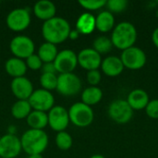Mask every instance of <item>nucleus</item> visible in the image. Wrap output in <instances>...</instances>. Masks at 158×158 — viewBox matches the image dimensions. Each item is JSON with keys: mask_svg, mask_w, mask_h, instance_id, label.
Here are the masks:
<instances>
[{"mask_svg": "<svg viewBox=\"0 0 158 158\" xmlns=\"http://www.w3.org/2000/svg\"><path fill=\"white\" fill-rule=\"evenodd\" d=\"M71 31L69 22L61 17H54L44 21L42 25V35L45 42L58 44L69 38Z\"/></svg>", "mask_w": 158, "mask_h": 158, "instance_id": "f257e3e1", "label": "nucleus"}, {"mask_svg": "<svg viewBox=\"0 0 158 158\" xmlns=\"http://www.w3.org/2000/svg\"><path fill=\"white\" fill-rule=\"evenodd\" d=\"M48 142V135L43 130L29 129L20 137L22 150L29 156L42 155L45 151Z\"/></svg>", "mask_w": 158, "mask_h": 158, "instance_id": "f03ea898", "label": "nucleus"}, {"mask_svg": "<svg viewBox=\"0 0 158 158\" xmlns=\"http://www.w3.org/2000/svg\"><path fill=\"white\" fill-rule=\"evenodd\" d=\"M110 39L115 47L123 51L134 46L137 41V30L135 26L129 21L120 22L113 29Z\"/></svg>", "mask_w": 158, "mask_h": 158, "instance_id": "7ed1b4c3", "label": "nucleus"}, {"mask_svg": "<svg viewBox=\"0 0 158 158\" xmlns=\"http://www.w3.org/2000/svg\"><path fill=\"white\" fill-rule=\"evenodd\" d=\"M68 111L69 121L76 127L85 128L90 126L94 121V114L92 107L82 102L73 104Z\"/></svg>", "mask_w": 158, "mask_h": 158, "instance_id": "20e7f679", "label": "nucleus"}, {"mask_svg": "<svg viewBox=\"0 0 158 158\" xmlns=\"http://www.w3.org/2000/svg\"><path fill=\"white\" fill-rule=\"evenodd\" d=\"M82 84L81 79L71 73L59 74L57 76V86L56 91L64 96H73L78 94L81 90Z\"/></svg>", "mask_w": 158, "mask_h": 158, "instance_id": "39448f33", "label": "nucleus"}, {"mask_svg": "<svg viewBox=\"0 0 158 158\" xmlns=\"http://www.w3.org/2000/svg\"><path fill=\"white\" fill-rule=\"evenodd\" d=\"M9 49L15 57L26 59L35 51V44L31 38L27 35H17L11 39Z\"/></svg>", "mask_w": 158, "mask_h": 158, "instance_id": "423d86ee", "label": "nucleus"}, {"mask_svg": "<svg viewBox=\"0 0 158 158\" xmlns=\"http://www.w3.org/2000/svg\"><path fill=\"white\" fill-rule=\"evenodd\" d=\"M6 23L13 31H22L31 24V13L27 7L12 9L6 16Z\"/></svg>", "mask_w": 158, "mask_h": 158, "instance_id": "0eeeda50", "label": "nucleus"}, {"mask_svg": "<svg viewBox=\"0 0 158 158\" xmlns=\"http://www.w3.org/2000/svg\"><path fill=\"white\" fill-rule=\"evenodd\" d=\"M120 59L124 68L131 70L141 69L146 64V55L144 51L137 46H131L122 51Z\"/></svg>", "mask_w": 158, "mask_h": 158, "instance_id": "6e6552de", "label": "nucleus"}, {"mask_svg": "<svg viewBox=\"0 0 158 158\" xmlns=\"http://www.w3.org/2000/svg\"><path fill=\"white\" fill-rule=\"evenodd\" d=\"M108 116L113 121L118 124H125L131 119L133 110L127 100L117 99L110 103L108 106Z\"/></svg>", "mask_w": 158, "mask_h": 158, "instance_id": "1a4fd4ad", "label": "nucleus"}, {"mask_svg": "<svg viewBox=\"0 0 158 158\" xmlns=\"http://www.w3.org/2000/svg\"><path fill=\"white\" fill-rule=\"evenodd\" d=\"M32 110L48 112L55 106V97L53 94L43 88L34 90L28 99Z\"/></svg>", "mask_w": 158, "mask_h": 158, "instance_id": "9d476101", "label": "nucleus"}, {"mask_svg": "<svg viewBox=\"0 0 158 158\" xmlns=\"http://www.w3.org/2000/svg\"><path fill=\"white\" fill-rule=\"evenodd\" d=\"M54 65L56 72L59 74L71 73L78 65L77 54L71 49H63L58 52Z\"/></svg>", "mask_w": 158, "mask_h": 158, "instance_id": "9b49d317", "label": "nucleus"}, {"mask_svg": "<svg viewBox=\"0 0 158 158\" xmlns=\"http://www.w3.org/2000/svg\"><path fill=\"white\" fill-rule=\"evenodd\" d=\"M48 125L56 131H64L69 124V111L62 106H54L47 113Z\"/></svg>", "mask_w": 158, "mask_h": 158, "instance_id": "f8f14e48", "label": "nucleus"}, {"mask_svg": "<svg viewBox=\"0 0 158 158\" xmlns=\"http://www.w3.org/2000/svg\"><path fill=\"white\" fill-rule=\"evenodd\" d=\"M22 151L20 138L17 135L5 134L0 138V157L16 158Z\"/></svg>", "mask_w": 158, "mask_h": 158, "instance_id": "ddd939ff", "label": "nucleus"}, {"mask_svg": "<svg viewBox=\"0 0 158 158\" xmlns=\"http://www.w3.org/2000/svg\"><path fill=\"white\" fill-rule=\"evenodd\" d=\"M77 57L78 64L88 71L98 69L101 67V55L93 48H84L81 50L77 55Z\"/></svg>", "mask_w": 158, "mask_h": 158, "instance_id": "4468645a", "label": "nucleus"}, {"mask_svg": "<svg viewBox=\"0 0 158 158\" xmlns=\"http://www.w3.org/2000/svg\"><path fill=\"white\" fill-rule=\"evenodd\" d=\"M10 89L18 100H28L34 91L33 84L25 76L14 78L10 83Z\"/></svg>", "mask_w": 158, "mask_h": 158, "instance_id": "2eb2a0df", "label": "nucleus"}, {"mask_svg": "<svg viewBox=\"0 0 158 158\" xmlns=\"http://www.w3.org/2000/svg\"><path fill=\"white\" fill-rule=\"evenodd\" d=\"M32 10L35 17L44 21H46L56 17V5L50 0L37 1L33 6Z\"/></svg>", "mask_w": 158, "mask_h": 158, "instance_id": "dca6fc26", "label": "nucleus"}, {"mask_svg": "<svg viewBox=\"0 0 158 158\" xmlns=\"http://www.w3.org/2000/svg\"><path fill=\"white\" fill-rule=\"evenodd\" d=\"M101 69L104 74L108 77H117L120 75L124 69L123 63L120 57L116 56H109L102 60Z\"/></svg>", "mask_w": 158, "mask_h": 158, "instance_id": "f3484780", "label": "nucleus"}, {"mask_svg": "<svg viewBox=\"0 0 158 158\" xmlns=\"http://www.w3.org/2000/svg\"><path fill=\"white\" fill-rule=\"evenodd\" d=\"M127 102L132 110L145 109L149 103V95L143 89H134L129 94Z\"/></svg>", "mask_w": 158, "mask_h": 158, "instance_id": "a211bd4d", "label": "nucleus"}, {"mask_svg": "<svg viewBox=\"0 0 158 158\" xmlns=\"http://www.w3.org/2000/svg\"><path fill=\"white\" fill-rule=\"evenodd\" d=\"M5 69L6 72L14 79V78H19L25 76L28 68L23 59L13 56L6 61Z\"/></svg>", "mask_w": 158, "mask_h": 158, "instance_id": "6ab92c4d", "label": "nucleus"}, {"mask_svg": "<svg viewBox=\"0 0 158 158\" xmlns=\"http://www.w3.org/2000/svg\"><path fill=\"white\" fill-rule=\"evenodd\" d=\"M95 29V17L90 12H84L78 18L76 30L81 34H91Z\"/></svg>", "mask_w": 158, "mask_h": 158, "instance_id": "aec40b11", "label": "nucleus"}, {"mask_svg": "<svg viewBox=\"0 0 158 158\" xmlns=\"http://www.w3.org/2000/svg\"><path fill=\"white\" fill-rule=\"evenodd\" d=\"M95 28L101 32H108L115 28V17L108 10L100 12L95 18Z\"/></svg>", "mask_w": 158, "mask_h": 158, "instance_id": "412c9836", "label": "nucleus"}, {"mask_svg": "<svg viewBox=\"0 0 158 158\" xmlns=\"http://www.w3.org/2000/svg\"><path fill=\"white\" fill-rule=\"evenodd\" d=\"M26 122L30 129L43 130L48 125V117L46 112L32 110L26 118Z\"/></svg>", "mask_w": 158, "mask_h": 158, "instance_id": "4be33fe9", "label": "nucleus"}, {"mask_svg": "<svg viewBox=\"0 0 158 158\" xmlns=\"http://www.w3.org/2000/svg\"><path fill=\"white\" fill-rule=\"evenodd\" d=\"M103 98V92L97 86H89L81 93V102L89 106L97 105Z\"/></svg>", "mask_w": 158, "mask_h": 158, "instance_id": "5701e85b", "label": "nucleus"}, {"mask_svg": "<svg viewBox=\"0 0 158 158\" xmlns=\"http://www.w3.org/2000/svg\"><path fill=\"white\" fill-rule=\"evenodd\" d=\"M58 54V50L56 44H53L48 42L43 43L37 51V56L43 61V63H50L54 62L56 56Z\"/></svg>", "mask_w": 158, "mask_h": 158, "instance_id": "b1692460", "label": "nucleus"}, {"mask_svg": "<svg viewBox=\"0 0 158 158\" xmlns=\"http://www.w3.org/2000/svg\"><path fill=\"white\" fill-rule=\"evenodd\" d=\"M32 108L28 100H17L11 106L10 112L16 119H26Z\"/></svg>", "mask_w": 158, "mask_h": 158, "instance_id": "393cba45", "label": "nucleus"}, {"mask_svg": "<svg viewBox=\"0 0 158 158\" xmlns=\"http://www.w3.org/2000/svg\"><path fill=\"white\" fill-rule=\"evenodd\" d=\"M55 142H56V147L62 151L69 150L73 144V139H72L71 135L69 132H67L66 131L57 132L56 135Z\"/></svg>", "mask_w": 158, "mask_h": 158, "instance_id": "a878e982", "label": "nucleus"}, {"mask_svg": "<svg viewBox=\"0 0 158 158\" xmlns=\"http://www.w3.org/2000/svg\"><path fill=\"white\" fill-rule=\"evenodd\" d=\"M113 44L111 39L107 38L106 36H98L93 43V49H94L100 55L106 54L112 49Z\"/></svg>", "mask_w": 158, "mask_h": 158, "instance_id": "bb28decb", "label": "nucleus"}, {"mask_svg": "<svg viewBox=\"0 0 158 158\" xmlns=\"http://www.w3.org/2000/svg\"><path fill=\"white\" fill-rule=\"evenodd\" d=\"M40 84L43 89L52 92L56 90L57 86V75L54 73H42L40 77Z\"/></svg>", "mask_w": 158, "mask_h": 158, "instance_id": "cd10ccee", "label": "nucleus"}, {"mask_svg": "<svg viewBox=\"0 0 158 158\" xmlns=\"http://www.w3.org/2000/svg\"><path fill=\"white\" fill-rule=\"evenodd\" d=\"M79 4L86 10L94 11L102 8L106 5V0H80Z\"/></svg>", "mask_w": 158, "mask_h": 158, "instance_id": "c85d7f7f", "label": "nucleus"}, {"mask_svg": "<svg viewBox=\"0 0 158 158\" xmlns=\"http://www.w3.org/2000/svg\"><path fill=\"white\" fill-rule=\"evenodd\" d=\"M109 12L119 13L126 9L128 6V1L126 0H108L106 1V5Z\"/></svg>", "mask_w": 158, "mask_h": 158, "instance_id": "c756f323", "label": "nucleus"}, {"mask_svg": "<svg viewBox=\"0 0 158 158\" xmlns=\"http://www.w3.org/2000/svg\"><path fill=\"white\" fill-rule=\"evenodd\" d=\"M25 63L28 69L31 70H39L43 67V61L37 56V54H32L28 58L25 59Z\"/></svg>", "mask_w": 158, "mask_h": 158, "instance_id": "7c9ffc66", "label": "nucleus"}, {"mask_svg": "<svg viewBox=\"0 0 158 158\" xmlns=\"http://www.w3.org/2000/svg\"><path fill=\"white\" fill-rule=\"evenodd\" d=\"M145 112L147 116L153 119L158 118V99L149 101L147 106L145 107Z\"/></svg>", "mask_w": 158, "mask_h": 158, "instance_id": "2f4dec72", "label": "nucleus"}, {"mask_svg": "<svg viewBox=\"0 0 158 158\" xmlns=\"http://www.w3.org/2000/svg\"><path fill=\"white\" fill-rule=\"evenodd\" d=\"M87 81L91 86H97L102 79V75L101 72L98 69H94V70H90L87 72V76H86Z\"/></svg>", "mask_w": 158, "mask_h": 158, "instance_id": "473e14b6", "label": "nucleus"}, {"mask_svg": "<svg viewBox=\"0 0 158 158\" xmlns=\"http://www.w3.org/2000/svg\"><path fill=\"white\" fill-rule=\"evenodd\" d=\"M42 73H54L56 74V69L55 68L54 62H50V63H44L43 67L41 69Z\"/></svg>", "mask_w": 158, "mask_h": 158, "instance_id": "72a5a7b5", "label": "nucleus"}, {"mask_svg": "<svg viewBox=\"0 0 158 158\" xmlns=\"http://www.w3.org/2000/svg\"><path fill=\"white\" fill-rule=\"evenodd\" d=\"M152 41H153L154 44L158 48V27L154 30V31L152 33Z\"/></svg>", "mask_w": 158, "mask_h": 158, "instance_id": "f704fd0d", "label": "nucleus"}, {"mask_svg": "<svg viewBox=\"0 0 158 158\" xmlns=\"http://www.w3.org/2000/svg\"><path fill=\"white\" fill-rule=\"evenodd\" d=\"M80 34L81 33L76 29L75 30H71L70 32H69V38L70 40H76V39H78L80 37Z\"/></svg>", "mask_w": 158, "mask_h": 158, "instance_id": "c9c22d12", "label": "nucleus"}, {"mask_svg": "<svg viewBox=\"0 0 158 158\" xmlns=\"http://www.w3.org/2000/svg\"><path fill=\"white\" fill-rule=\"evenodd\" d=\"M16 131H17V129H16V127H15L14 125H10V126L7 128V133H8V134L16 135V134H15Z\"/></svg>", "mask_w": 158, "mask_h": 158, "instance_id": "e433bc0d", "label": "nucleus"}, {"mask_svg": "<svg viewBox=\"0 0 158 158\" xmlns=\"http://www.w3.org/2000/svg\"><path fill=\"white\" fill-rule=\"evenodd\" d=\"M28 158H44L42 155H31V156H29Z\"/></svg>", "mask_w": 158, "mask_h": 158, "instance_id": "4c0bfd02", "label": "nucleus"}, {"mask_svg": "<svg viewBox=\"0 0 158 158\" xmlns=\"http://www.w3.org/2000/svg\"><path fill=\"white\" fill-rule=\"evenodd\" d=\"M90 158H106L105 156H103L102 155H94L92 156Z\"/></svg>", "mask_w": 158, "mask_h": 158, "instance_id": "58836bf2", "label": "nucleus"}, {"mask_svg": "<svg viewBox=\"0 0 158 158\" xmlns=\"http://www.w3.org/2000/svg\"><path fill=\"white\" fill-rule=\"evenodd\" d=\"M0 158H1V157H0Z\"/></svg>", "mask_w": 158, "mask_h": 158, "instance_id": "ea45409f", "label": "nucleus"}]
</instances>
